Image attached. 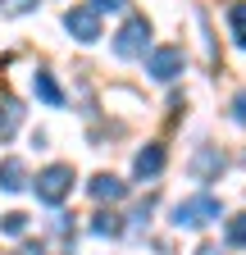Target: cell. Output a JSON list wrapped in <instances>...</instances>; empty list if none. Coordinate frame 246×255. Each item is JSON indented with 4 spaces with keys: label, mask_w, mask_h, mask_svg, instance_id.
Here are the masks:
<instances>
[{
    "label": "cell",
    "mask_w": 246,
    "mask_h": 255,
    "mask_svg": "<svg viewBox=\"0 0 246 255\" xmlns=\"http://www.w3.org/2000/svg\"><path fill=\"white\" fill-rule=\"evenodd\" d=\"M214 219H224V205H219V196H210V191L187 196V201L173 210V223H178V228H205V223H214Z\"/></svg>",
    "instance_id": "1"
},
{
    "label": "cell",
    "mask_w": 246,
    "mask_h": 255,
    "mask_svg": "<svg viewBox=\"0 0 246 255\" xmlns=\"http://www.w3.org/2000/svg\"><path fill=\"white\" fill-rule=\"evenodd\" d=\"M146 37H150L146 14H132L128 23L119 27V37H114V55H119V59H137V55H146Z\"/></svg>",
    "instance_id": "2"
},
{
    "label": "cell",
    "mask_w": 246,
    "mask_h": 255,
    "mask_svg": "<svg viewBox=\"0 0 246 255\" xmlns=\"http://www.w3.org/2000/svg\"><path fill=\"white\" fill-rule=\"evenodd\" d=\"M69 191H73V164H50V169L37 173V196L46 205H59Z\"/></svg>",
    "instance_id": "3"
},
{
    "label": "cell",
    "mask_w": 246,
    "mask_h": 255,
    "mask_svg": "<svg viewBox=\"0 0 246 255\" xmlns=\"http://www.w3.org/2000/svg\"><path fill=\"white\" fill-rule=\"evenodd\" d=\"M64 27L73 32L78 41H96V37H101V9H96V5H73V9L64 14Z\"/></svg>",
    "instance_id": "4"
},
{
    "label": "cell",
    "mask_w": 246,
    "mask_h": 255,
    "mask_svg": "<svg viewBox=\"0 0 246 255\" xmlns=\"http://www.w3.org/2000/svg\"><path fill=\"white\" fill-rule=\"evenodd\" d=\"M182 46H160V50H150V78H160V82H169V78H178L182 73Z\"/></svg>",
    "instance_id": "5"
},
{
    "label": "cell",
    "mask_w": 246,
    "mask_h": 255,
    "mask_svg": "<svg viewBox=\"0 0 246 255\" xmlns=\"http://www.w3.org/2000/svg\"><path fill=\"white\" fill-rule=\"evenodd\" d=\"M160 169H164V146H160V141L141 146V150H137V159H132V173H137V178L146 182V178H155Z\"/></svg>",
    "instance_id": "6"
},
{
    "label": "cell",
    "mask_w": 246,
    "mask_h": 255,
    "mask_svg": "<svg viewBox=\"0 0 246 255\" xmlns=\"http://www.w3.org/2000/svg\"><path fill=\"white\" fill-rule=\"evenodd\" d=\"M87 191H91V196H96V201H123V196H128V182H119L114 173H96V178H91L87 182Z\"/></svg>",
    "instance_id": "7"
},
{
    "label": "cell",
    "mask_w": 246,
    "mask_h": 255,
    "mask_svg": "<svg viewBox=\"0 0 246 255\" xmlns=\"http://www.w3.org/2000/svg\"><path fill=\"white\" fill-rule=\"evenodd\" d=\"M219 169H224V155H219V146H201L196 155H192V173L205 182V178H219Z\"/></svg>",
    "instance_id": "8"
},
{
    "label": "cell",
    "mask_w": 246,
    "mask_h": 255,
    "mask_svg": "<svg viewBox=\"0 0 246 255\" xmlns=\"http://www.w3.org/2000/svg\"><path fill=\"white\" fill-rule=\"evenodd\" d=\"M0 187H5V191H23L27 187V164H23L18 155H5V159H0Z\"/></svg>",
    "instance_id": "9"
},
{
    "label": "cell",
    "mask_w": 246,
    "mask_h": 255,
    "mask_svg": "<svg viewBox=\"0 0 246 255\" xmlns=\"http://www.w3.org/2000/svg\"><path fill=\"white\" fill-rule=\"evenodd\" d=\"M18 123H23V105L14 96H5V101H0V137H14Z\"/></svg>",
    "instance_id": "10"
},
{
    "label": "cell",
    "mask_w": 246,
    "mask_h": 255,
    "mask_svg": "<svg viewBox=\"0 0 246 255\" xmlns=\"http://www.w3.org/2000/svg\"><path fill=\"white\" fill-rule=\"evenodd\" d=\"M32 87H37V96H41L46 105H64V91L55 87V78H50V73H32Z\"/></svg>",
    "instance_id": "11"
},
{
    "label": "cell",
    "mask_w": 246,
    "mask_h": 255,
    "mask_svg": "<svg viewBox=\"0 0 246 255\" xmlns=\"http://www.w3.org/2000/svg\"><path fill=\"white\" fill-rule=\"evenodd\" d=\"M91 233H101V237H119V233H123V223H119V214L101 210L96 219H91Z\"/></svg>",
    "instance_id": "12"
},
{
    "label": "cell",
    "mask_w": 246,
    "mask_h": 255,
    "mask_svg": "<svg viewBox=\"0 0 246 255\" xmlns=\"http://www.w3.org/2000/svg\"><path fill=\"white\" fill-rule=\"evenodd\" d=\"M228 23H233V37L246 46V0H233L228 5Z\"/></svg>",
    "instance_id": "13"
},
{
    "label": "cell",
    "mask_w": 246,
    "mask_h": 255,
    "mask_svg": "<svg viewBox=\"0 0 246 255\" xmlns=\"http://www.w3.org/2000/svg\"><path fill=\"white\" fill-rule=\"evenodd\" d=\"M27 228V214L23 210H9V214H0V233H9V237H18Z\"/></svg>",
    "instance_id": "14"
},
{
    "label": "cell",
    "mask_w": 246,
    "mask_h": 255,
    "mask_svg": "<svg viewBox=\"0 0 246 255\" xmlns=\"http://www.w3.org/2000/svg\"><path fill=\"white\" fill-rule=\"evenodd\" d=\"M228 246H246V214L228 219Z\"/></svg>",
    "instance_id": "15"
},
{
    "label": "cell",
    "mask_w": 246,
    "mask_h": 255,
    "mask_svg": "<svg viewBox=\"0 0 246 255\" xmlns=\"http://www.w3.org/2000/svg\"><path fill=\"white\" fill-rule=\"evenodd\" d=\"M37 9V0H0V14H27Z\"/></svg>",
    "instance_id": "16"
},
{
    "label": "cell",
    "mask_w": 246,
    "mask_h": 255,
    "mask_svg": "<svg viewBox=\"0 0 246 255\" xmlns=\"http://www.w3.org/2000/svg\"><path fill=\"white\" fill-rule=\"evenodd\" d=\"M233 119H237V123H246V91H237V96H233Z\"/></svg>",
    "instance_id": "17"
},
{
    "label": "cell",
    "mask_w": 246,
    "mask_h": 255,
    "mask_svg": "<svg viewBox=\"0 0 246 255\" xmlns=\"http://www.w3.org/2000/svg\"><path fill=\"white\" fill-rule=\"evenodd\" d=\"M14 255H46V251H41V246H37V242H23V246H18V251H14Z\"/></svg>",
    "instance_id": "18"
},
{
    "label": "cell",
    "mask_w": 246,
    "mask_h": 255,
    "mask_svg": "<svg viewBox=\"0 0 246 255\" xmlns=\"http://www.w3.org/2000/svg\"><path fill=\"white\" fill-rule=\"evenodd\" d=\"M91 5H96V9H123L128 0H91Z\"/></svg>",
    "instance_id": "19"
},
{
    "label": "cell",
    "mask_w": 246,
    "mask_h": 255,
    "mask_svg": "<svg viewBox=\"0 0 246 255\" xmlns=\"http://www.w3.org/2000/svg\"><path fill=\"white\" fill-rule=\"evenodd\" d=\"M196 255H219V246H210V242H205V246H201Z\"/></svg>",
    "instance_id": "20"
}]
</instances>
